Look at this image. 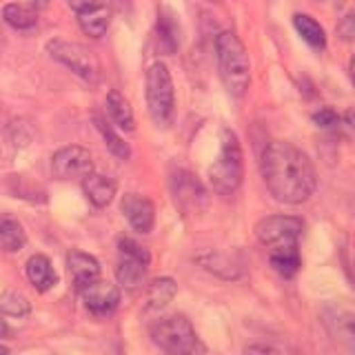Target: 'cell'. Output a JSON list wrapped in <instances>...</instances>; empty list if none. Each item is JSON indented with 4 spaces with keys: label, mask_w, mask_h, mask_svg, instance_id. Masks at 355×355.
Wrapping results in <instances>:
<instances>
[{
    "label": "cell",
    "mask_w": 355,
    "mask_h": 355,
    "mask_svg": "<svg viewBox=\"0 0 355 355\" xmlns=\"http://www.w3.org/2000/svg\"><path fill=\"white\" fill-rule=\"evenodd\" d=\"M262 178L269 193L284 205H302L313 196L318 173L309 155L295 144L275 140L262 153Z\"/></svg>",
    "instance_id": "1"
},
{
    "label": "cell",
    "mask_w": 355,
    "mask_h": 355,
    "mask_svg": "<svg viewBox=\"0 0 355 355\" xmlns=\"http://www.w3.org/2000/svg\"><path fill=\"white\" fill-rule=\"evenodd\" d=\"M220 78L231 96L242 98L251 83V62L242 40L233 31H222L216 38Z\"/></svg>",
    "instance_id": "2"
},
{
    "label": "cell",
    "mask_w": 355,
    "mask_h": 355,
    "mask_svg": "<svg viewBox=\"0 0 355 355\" xmlns=\"http://www.w3.org/2000/svg\"><path fill=\"white\" fill-rule=\"evenodd\" d=\"M244 180V155L238 136L231 129L222 131L220 153L209 166V182L218 196H233Z\"/></svg>",
    "instance_id": "3"
},
{
    "label": "cell",
    "mask_w": 355,
    "mask_h": 355,
    "mask_svg": "<svg viewBox=\"0 0 355 355\" xmlns=\"http://www.w3.org/2000/svg\"><path fill=\"white\" fill-rule=\"evenodd\" d=\"M144 98L153 122L160 129H169L175 120V92L169 67L164 62H153L147 69V85H144Z\"/></svg>",
    "instance_id": "4"
},
{
    "label": "cell",
    "mask_w": 355,
    "mask_h": 355,
    "mask_svg": "<svg viewBox=\"0 0 355 355\" xmlns=\"http://www.w3.org/2000/svg\"><path fill=\"white\" fill-rule=\"evenodd\" d=\"M47 53L78 78H83L87 85H100L103 80V64H100L98 55L80 42L53 38L47 42Z\"/></svg>",
    "instance_id": "5"
},
{
    "label": "cell",
    "mask_w": 355,
    "mask_h": 355,
    "mask_svg": "<svg viewBox=\"0 0 355 355\" xmlns=\"http://www.w3.org/2000/svg\"><path fill=\"white\" fill-rule=\"evenodd\" d=\"M151 338L158 347L173 355H198L207 353V347L196 336L193 324L184 315H171L160 320L151 329Z\"/></svg>",
    "instance_id": "6"
},
{
    "label": "cell",
    "mask_w": 355,
    "mask_h": 355,
    "mask_svg": "<svg viewBox=\"0 0 355 355\" xmlns=\"http://www.w3.org/2000/svg\"><path fill=\"white\" fill-rule=\"evenodd\" d=\"M304 233V220L295 216H269L255 225V236L269 253L300 249V238Z\"/></svg>",
    "instance_id": "7"
},
{
    "label": "cell",
    "mask_w": 355,
    "mask_h": 355,
    "mask_svg": "<svg viewBox=\"0 0 355 355\" xmlns=\"http://www.w3.org/2000/svg\"><path fill=\"white\" fill-rule=\"evenodd\" d=\"M118 249H120V260L116 269L118 284L122 288H127V291H138L144 284V280H147L151 253L133 238H120Z\"/></svg>",
    "instance_id": "8"
},
{
    "label": "cell",
    "mask_w": 355,
    "mask_h": 355,
    "mask_svg": "<svg viewBox=\"0 0 355 355\" xmlns=\"http://www.w3.org/2000/svg\"><path fill=\"white\" fill-rule=\"evenodd\" d=\"M94 171V155L80 144H69L53 153L51 158V175L55 180H76Z\"/></svg>",
    "instance_id": "9"
},
{
    "label": "cell",
    "mask_w": 355,
    "mask_h": 355,
    "mask_svg": "<svg viewBox=\"0 0 355 355\" xmlns=\"http://www.w3.org/2000/svg\"><path fill=\"white\" fill-rule=\"evenodd\" d=\"M169 184L178 209L184 211V214H200V211L207 209L209 205L207 189L193 173H189L184 169H175L171 173Z\"/></svg>",
    "instance_id": "10"
},
{
    "label": "cell",
    "mask_w": 355,
    "mask_h": 355,
    "mask_svg": "<svg viewBox=\"0 0 355 355\" xmlns=\"http://www.w3.org/2000/svg\"><path fill=\"white\" fill-rule=\"evenodd\" d=\"M83 302L94 318H109L120 306V288L111 282L96 280L83 288Z\"/></svg>",
    "instance_id": "11"
},
{
    "label": "cell",
    "mask_w": 355,
    "mask_h": 355,
    "mask_svg": "<svg viewBox=\"0 0 355 355\" xmlns=\"http://www.w3.org/2000/svg\"><path fill=\"white\" fill-rule=\"evenodd\" d=\"M322 322L329 331V336L342 344L344 349L355 351V313L344 309H327Z\"/></svg>",
    "instance_id": "12"
},
{
    "label": "cell",
    "mask_w": 355,
    "mask_h": 355,
    "mask_svg": "<svg viewBox=\"0 0 355 355\" xmlns=\"http://www.w3.org/2000/svg\"><path fill=\"white\" fill-rule=\"evenodd\" d=\"M122 214L138 233H149L155 225V207L149 198H142L140 193H127L122 198Z\"/></svg>",
    "instance_id": "13"
},
{
    "label": "cell",
    "mask_w": 355,
    "mask_h": 355,
    "mask_svg": "<svg viewBox=\"0 0 355 355\" xmlns=\"http://www.w3.org/2000/svg\"><path fill=\"white\" fill-rule=\"evenodd\" d=\"M67 269H69L78 291H83L85 286L100 280V262L85 251H69V255H67Z\"/></svg>",
    "instance_id": "14"
},
{
    "label": "cell",
    "mask_w": 355,
    "mask_h": 355,
    "mask_svg": "<svg viewBox=\"0 0 355 355\" xmlns=\"http://www.w3.org/2000/svg\"><path fill=\"white\" fill-rule=\"evenodd\" d=\"M83 191L85 196L89 198V202H92L94 207H109L111 200L116 198V191H118V182L114 180V178H109L105 173H87L83 178Z\"/></svg>",
    "instance_id": "15"
},
{
    "label": "cell",
    "mask_w": 355,
    "mask_h": 355,
    "mask_svg": "<svg viewBox=\"0 0 355 355\" xmlns=\"http://www.w3.org/2000/svg\"><path fill=\"white\" fill-rule=\"evenodd\" d=\"M25 266H27L25 271H27L29 282L33 284V288H36L38 293H47L49 288H53V284L58 282V275H55V269L47 255H42V253L31 255Z\"/></svg>",
    "instance_id": "16"
},
{
    "label": "cell",
    "mask_w": 355,
    "mask_h": 355,
    "mask_svg": "<svg viewBox=\"0 0 355 355\" xmlns=\"http://www.w3.org/2000/svg\"><path fill=\"white\" fill-rule=\"evenodd\" d=\"M107 109H109V116L118 129H122V131L136 129V116H133V109L129 105V100L120 92H116V89H111V92L107 94Z\"/></svg>",
    "instance_id": "17"
},
{
    "label": "cell",
    "mask_w": 355,
    "mask_h": 355,
    "mask_svg": "<svg viewBox=\"0 0 355 355\" xmlns=\"http://www.w3.org/2000/svg\"><path fill=\"white\" fill-rule=\"evenodd\" d=\"M293 27L295 31L302 36V40L309 44V47H313L315 51H322L327 47V33H324V27L320 25V22L309 16V14H295L293 16Z\"/></svg>",
    "instance_id": "18"
},
{
    "label": "cell",
    "mask_w": 355,
    "mask_h": 355,
    "mask_svg": "<svg viewBox=\"0 0 355 355\" xmlns=\"http://www.w3.org/2000/svg\"><path fill=\"white\" fill-rule=\"evenodd\" d=\"M27 244L25 229L14 216L0 218V249L7 253H18Z\"/></svg>",
    "instance_id": "19"
},
{
    "label": "cell",
    "mask_w": 355,
    "mask_h": 355,
    "mask_svg": "<svg viewBox=\"0 0 355 355\" xmlns=\"http://www.w3.org/2000/svg\"><path fill=\"white\" fill-rule=\"evenodd\" d=\"M198 262L202 264L207 271L225 277V280H236V277L242 275V266L227 253H205V255H200Z\"/></svg>",
    "instance_id": "20"
},
{
    "label": "cell",
    "mask_w": 355,
    "mask_h": 355,
    "mask_svg": "<svg viewBox=\"0 0 355 355\" xmlns=\"http://www.w3.org/2000/svg\"><path fill=\"white\" fill-rule=\"evenodd\" d=\"M76 16H78V25H80V29L89 38H103L109 29L111 9L98 7V9H89V11H83V14H76Z\"/></svg>",
    "instance_id": "21"
},
{
    "label": "cell",
    "mask_w": 355,
    "mask_h": 355,
    "mask_svg": "<svg viewBox=\"0 0 355 355\" xmlns=\"http://www.w3.org/2000/svg\"><path fill=\"white\" fill-rule=\"evenodd\" d=\"M3 18L9 27H14L18 31H27L38 22V9L33 5L11 3L3 7Z\"/></svg>",
    "instance_id": "22"
},
{
    "label": "cell",
    "mask_w": 355,
    "mask_h": 355,
    "mask_svg": "<svg viewBox=\"0 0 355 355\" xmlns=\"http://www.w3.org/2000/svg\"><path fill=\"white\" fill-rule=\"evenodd\" d=\"M94 125H96V129L100 131V136L105 138L107 149H109L111 153H114L118 160H129V158H131V149H129V144L118 136L116 129L111 127V122H109L105 116L94 114Z\"/></svg>",
    "instance_id": "23"
},
{
    "label": "cell",
    "mask_w": 355,
    "mask_h": 355,
    "mask_svg": "<svg viewBox=\"0 0 355 355\" xmlns=\"http://www.w3.org/2000/svg\"><path fill=\"white\" fill-rule=\"evenodd\" d=\"M175 293H178V284L173 277H155L147 291V309L151 311L164 309L175 297Z\"/></svg>",
    "instance_id": "24"
},
{
    "label": "cell",
    "mask_w": 355,
    "mask_h": 355,
    "mask_svg": "<svg viewBox=\"0 0 355 355\" xmlns=\"http://www.w3.org/2000/svg\"><path fill=\"white\" fill-rule=\"evenodd\" d=\"M158 42H160V49L164 53H175L178 51V44H180V29H178V22L173 18L171 11L162 9L160 11V18H158Z\"/></svg>",
    "instance_id": "25"
},
{
    "label": "cell",
    "mask_w": 355,
    "mask_h": 355,
    "mask_svg": "<svg viewBox=\"0 0 355 355\" xmlns=\"http://www.w3.org/2000/svg\"><path fill=\"white\" fill-rule=\"evenodd\" d=\"M269 262L273 269L282 277H293L300 266H302V258H300V249H288V251H273L269 253Z\"/></svg>",
    "instance_id": "26"
},
{
    "label": "cell",
    "mask_w": 355,
    "mask_h": 355,
    "mask_svg": "<svg viewBox=\"0 0 355 355\" xmlns=\"http://www.w3.org/2000/svg\"><path fill=\"white\" fill-rule=\"evenodd\" d=\"M0 311L9 318H27L29 315V302L27 297L18 293V291H5L3 297H0Z\"/></svg>",
    "instance_id": "27"
},
{
    "label": "cell",
    "mask_w": 355,
    "mask_h": 355,
    "mask_svg": "<svg viewBox=\"0 0 355 355\" xmlns=\"http://www.w3.org/2000/svg\"><path fill=\"white\" fill-rule=\"evenodd\" d=\"M336 33L344 42H355V9H351L349 14L338 22Z\"/></svg>",
    "instance_id": "28"
},
{
    "label": "cell",
    "mask_w": 355,
    "mask_h": 355,
    "mask_svg": "<svg viewBox=\"0 0 355 355\" xmlns=\"http://www.w3.org/2000/svg\"><path fill=\"white\" fill-rule=\"evenodd\" d=\"M313 120H315L318 127H336L338 122H340V116L333 109H322V111H318V114L313 116Z\"/></svg>",
    "instance_id": "29"
},
{
    "label": "cell",
    "mask_w": 355,
    "mask_h": 355,
    "mask_svg": "<svg viewBox=\"0 0 355 355\" xmlns=\"http://www.w3.org/2000/svg\"><path fill=\"white\" fill-rule=\"evenodd\" d=\"M69 7L76 11V14H83V11H89V9L109 7V3H107V0H69Z\"/></svg>",
    "instance_id": "30"
},
{
    "label": "cell",
    "mask_w": 355,
    "mask_h": 355,
    "mask_svg": "<svg viewBox=\"0 0 355 355\" xmlns=\"http://www.w3.org/2000/svg\"><path fill=\"white\" fill-rule=\"evenodd\" d=\"M280 349L271 347V344H251V347L244 349V353H277Z\"/></svg>",
    "instance_id": "31"
},
{
    "label": "cell",
    "mask_w": 355,
    "mask_h": 355,
    "mask_svg": "<svg viewBox=\"0 0 355 355\" xmlns=\"http://www.w3.org/2000/svg\"><path fill=\"white\" fill-rule=\"evenodd\" d=\"M111 11H127V7L131 5V0H107Z\"/></svg>",
    "instance_id": "32"
},
{
    "label": "cell",
    "mask_w": 355,
    "mask_h": 355,
    "mask_svg": "<svg viewBox=\"0 0 355 355\" xmlns=\"http://www.w3.org/2000/svg\"><path fill=\"white\" fill-rule=\"evenodd\" d=\"M7 336H9V324L5 320V313L0 311V338H7Z\"/></svg>",
    "instance_id": "33"
},
{
    "label": "cell",
    "mask_w": 355,
    "mask_h": 355,
    "mask_svg": "<svg viewBox=\"0 0 355 355\" xmlns=\"http://www.w3.org/2000/svg\"><path fill=\"white\" fill-rule=\"evenodd\" d=\"M31 5L36 7V9H44L49 5V0H31Z\"/></svg>",
    "instance_id": "34"
},
{
    "label": "cell",
    "mask_w": 355,
    "mask_h": 355,
    "mask_svg": "<svg viewBox=\"0 0 355 355\" xmlns=\"http://www.w3.org/2000/svg\"><path fill=\"white\" fill-rule=\"evenodd\" d=\"M349 73H351V80H353V85H355V55L351 58V64H349Z\"/></svg>",
    "instance_id": "35"
},
{
    "label": "cell",
    "mask_w": 355,
    "mask_h": 355,
    "mask_svg": "<svg viewBox=\"0 0 355 355\" xmlns=\"http://www.w3.org/2000/svg\"><path fill=\"white\" fill-rule=\"evenodd\" d=\"M347 120H349V122H351V125L355 127V114H353V111H351V114L347 116Z\"/></svg>",
    "instance_id": "36"
},
{
    "label": "cell",
    "mask_w": 355,
    "mask_h": 355,
    "mask_svg": "<svg viewBox=\"0 0 355 355\" xmlns=\"http://www.w3.org/2000/svg\"><path fill=\"white\" fill-rule=\"evenodd\" d=\"M9 353V349L7 347H3V344H0V355H7Z\"/></svg>",
    "instance_id": "37"
},
{
    "label": "cell",
    "mask_w": 355,
    "mask_h": 355,
    "mask_svg": "<svg viewBox=\"0 0 355 355\" xmlns=\"http://www.w3.org/2000/svg\"><path fill=\"white\" fill-rule=\"evenodd\" d=\"M0 40H3V38H0Z\"/></svg>",
    "instance_id": "38"
}]
</instances>
